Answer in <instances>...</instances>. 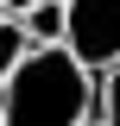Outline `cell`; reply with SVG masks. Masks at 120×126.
Listing matches in <instances>:
<instances>
[{
    "label": "cell",
    "instance_id": "obj_1",
    "mask_svg": "<svg viewBox=\"0 0 120 126\" xmlns=\"http://www.w3.org/2000/svg\"><path fill=\"white\" fill-rule=\"evenodd\" d=\"M95 120V76L70 50H32L0 88V126H89Z\"/></svg>",
    "mask_w": 120,
    "mask_h": 126
},
{
    "label": "cell",
    "instance_id": "obj_2",
    "mask_svg": "<svg viewBox=\"0 0 120 126\" xmlns=\"http://www.w3.org/2000/svg\"><path fill=\"white\" fill-rule=\"evenodd\" d=\"M63 50H70L89 76H107L120 63V0H63Z\"/></svg>",
    "mask_w": 120,
    "mask_h": 126
},
{
    "label": "cell",
    "instance_id": "obj_3",
    "mask_svg": "<svg viewBox=\"0 0 120 126\" xmlns=\"http://www.w3.org/2000/svg\"><path fill=\"white\" fill-rule=\"evenodd\" d=\"M19 25H25L32 50H57V44H63V32H70V19H63V0H38Z\"/></svg>",
    "mask_w": 120,
    "mask_h": 126
},
{
    "label": "cell",
    "instance_id": "obj_4",
    "mask_svg": "<svg viewBox=\"0 0 120 126\" xmlns=\"http://www.w3.org/2000/svg\"><path fill=\"white\" fill-rule=\"evenodd\" d=\"M32 57V38H25V25L19 19H0V88L13 82V69Z\"/></svg>",
    "mask_w": 120,
    "mask_h": 126
},
{
    "label": "cell",
    "instance_id": "obj_5",
    "mask_svg": "<svg viewBox=\"0 0 120 126\" xmlns=\"http://www.w3.org/2000/svg\"><path fill=\"white\" fill-rule=\"evenodd\" d=\"M95 120L120 126V63L107 69V76H95Z\"/></svg>",
    "mask_w": 120,
    "mask_h": 126
},
{
    "label": "cell",
    "instance_id": "obj_6",
    "mask_svg": "<svg viewBox=\"0 0 120 126\" xmlns=\"http://www.w3.org/2000/svg\"><path fill=\"white\" fill-rule=\"evenodd\" d=\"M32 6H38V0H0V13H6V19H25Z\"/></svg>",
    "mask_w": 120,
    "mask_h": 126
},
{
    "label": "cell",
    "instance_id": "obj_7",
    "mask_svg": "<svg viewBox=\"0 0 120 126\" xmlns=\"http://www.w3.org/2000/svg\"><path fill=\"white\" fill-rule=\"evenodd\" d=\"M89 126H101V120H89Z\"/></svg>",
    "mask_w": 120,
    "mask_h": 126
},
{
    "label": "cell",
    "instance_id": "obj_8",
    "mask_svg": "<svg viewBox=\"0 0 120 126\" xmlns=\"http://www.w3.org/2000/svg\"><path fill=\"white\" fill-rule=\"evenodd\" d=\"M0 19H6V13H0Z\"/></svg>",
    "mask_w": 120,
    "mask_h": 126
}]
</instances>
